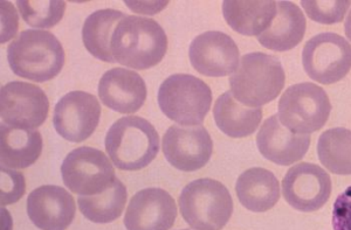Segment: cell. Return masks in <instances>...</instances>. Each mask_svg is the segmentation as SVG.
Here are the masks:
<instances>
[{
	"label": "cell",
	"instance_id": "obj_1",
	"mask_svg": "<svg viewBox=\"0 0 351 230\" xmlns=\"http://www.w3.org/2000/svg\"><path fill=\"white\" fill-rule=\"evenodd\" d=\"M115 62L144 71L155 67L168 51V38L157 21L140 16H125L112 38Z\"/></svg>",
	"mask_w": 351,
	"mask_h": 230
},
{
	"label": "cell",
	"instance_id": "obj_2",
	"mask_svg": "<svg viewBox=\"0 0 351 230\" xmlns=\"http://www.w3.org/2000/svg\"><path fill=\"white\" fill-rule=\"evenodd\" d=\"M8 60L10 68L16 76L36 82H46L62 71L64 47L52 33L27 29L8 46Z\"/></svg>",
	"mask_w": 351,
	"mask_h": 230
},
{
	"label": "cell",
	"instance_id": "obj_3",
	"mask_svg": "<svg viewBox=\"0 0 351 230\" xmlns=\"http://www.w3.org/2000/svg\"><path fill=\"white\" fill-rule=\"evenodd\" d=\"M104 145L117 168L138 171L148 166L160 151V136L147 119L127 116L112 124Z\"/></svg>",
	"mask_w": 351,
	"mask_h": 230
},
{
	"label": "cell",
	"instance_id": "obj_4",
	"mask_svg": "<svg viewBox=\"0 0 351 230\" xmlns=\"http://www.w3.org/2000/svg\"><path fill=\"white\" fill-rule=\"evenodd\" d=\"M284 67L276 56L250 53L241 58L239 67L230 77L231 92L237 101L250 107H260L280 95L285 87Z\"/></svg>",
	"mask_w": 351,
	"mask_h": 230
},
{
	"label": "cell",
	"instance_id": "obj_5",
	"mask_svg": "<svg viewBox=\"0 0 351 230\" xmlns=\"http://www.w3.org/2000/svg\"><path fill=\"white\" fill-rule=\"evenodd\" d=\"M180 213L196 230H220L233 213V200L228 188L215 179H197L180 193Z\"/></svg>",
	"mask_w": 351,
	"mask_h": 230
},
{
	"label": "cell",
	"instance_id": "obj_6",
	"mask_svg": "<svg viewBox=\"0 0 351 230\" xmlns=\"http://www.w3.org/2000/svg\"><path fill=\"white\" fill-rule=\"evenodd\" d=\"M158 104L164 115L182 127L200 125L211 109V89L196 76L175 74L160 84Z\"/></svg>",
	"mask_w": 351,
	"mask_h": 230
},
{
	"label": "cell",
	"instance_id": "obj_7",
	"mask_svg": "<svg viewBox=\"0 0 351 230\" xmlns=\"http://www.w3.org/2000/svg\"><path fill=\"white\" fill-rule=\"evenodd\" d=\"M330 112L327 92L316 84L304 82L286 89L280 99L278 116L291 132L311 135L326 125Z\"/></svg>",
	"mask_w": 351,
	"mask_h": 230
},
{
	"label": "cell",
	"instance_id": "obj_8",
	"mask_svg": "<svg viewBox=\"0 0 351 230\" xmlns=\"http://www.w3.org/2000/svg\"><path fill=\"white\" fill-rule=\"evenodd\" d=\"M67 188L80 196H92L107 191L116 180L115 170L104 152L89 146L73 150L61 165Z\"/></svg>",
	"mask_w": 351,
	"mask_h": 230
},
{
	"label": "cell",
	"instance_id": "obj_9",
	"mask_svg": "<svg viewBox=\"0 0 351 230\" xmlns=\"http://www.w3.org/2000/svg\"><path fill=\"white\" fill-rule=\"evenodd\" d=\"M302 64L311 79L327 86L336 84L350 72V44L335 33H319L304 44Z\"/></svg>",
	"mask_w": 351,
	"mask_h": 230
},
{
	"label": "cell",
	"instance_id": "obj_10",
	"mask_svg": "<svg viewBox=\"0 0 351 230\" xmlns=\"http://www.w3.org/2000/svg\"><path fill=\"white\" fill-rule=\"evenodd\" d=\"M49 101L36 84L13 81L1 87L0 116L8 127L36 129L45 123Z\"/></svg>",
	"mask_w": 351,
	"mask_h": 230
},
{
	"label": "cell",
	"instance_id": "obj_11",
	"mask_svg": "<svg viewBox=\"0 0 351 230\" xmlns=\"http://www.w3.org/2000/svg\"><path fill=\"white\" fill-rule=\"evenodd\" d=\"M282 194L286 203L296 211H319L330 198V175L315 164H298L282 179Z\"/></svg>",
	"mask_w": 351,
	"mask_h": 230
},
{
	"label": "cell",
	"instance_id": "obj_12",
	"mask_svg": "<svg viewBox=\"0 0 351 230\" xmlns=\"http://www.w3.org/2000/svg\"><path fill=\"white\" fill-rule=\"evenodd\" d=\"M100 117L99 99L92 94L75 90L66 94L56 103L53 125L62 138L81 143L94 133Z\"/></svg>",
	"mask_w": 351,
	"mask_h": 230
},
{
	"label": "cell",
	"instance_id": "obj_13",
	"mask_svg": "<svg viewBox=\"0 0 351 230\" xmlns=\"http://www.w3.org/2000/svg\"><path fill=\"white\" fill-rule=\"evenodd\" d=\"M213 142L203 127L172 125L163 137V153L172 166L193 172L205 166L211 158Z\"/></svg>",
	"mask_w": 351,
	"mask_h": 230
},
{
	"label": "cell",
	"instance_id": "obj_14",
	"mask_svg": "<svg viewBox=\"0 0 351 230\" xmlns=\"http://www.w3.org/2000/svg\"><path fill=\"white\" fill-rule=\"evenodd\" d=\"M192 67L202 75L223 77L239 67V48L231 36L210 31L196 36L189 49Z\"/></svg>",
	"mask_w": 351,
	"mask_h": 230
},
{
	"label": "cell",
	"instance_id": "obj_15",
	"mask_svg": "<svg viewBox=\"0 0 351 230\" xmlns=\"http://www.w3.org/2000/svg\"><path fill=\"white\" fill-rule=\"evenodd\" d=\"M177 218L175 200L162 188H145L132 196L124 216L127 230H170Z\"/></svg>",
	"mask_w": 351,
	"mask_h": 230
},
{
	"label": "cell",
	"instance_id": "obj_16",
	"mask_svg": "<svg viewBox=\"0 0 351 230\" xmlns=\"http://www.w3.org/2000/svg\"><path fill=\"white\" fill-rule=\"evenodd\" d=\"M75 213V200L62 187L45 185L28 195V216L41 230H66Z\"/></svg>",
	"mask_w": 351,
	"mask_h": 230
},
{
	"label": "cell",
	"instance_id": "obj_17",
	"mask_svg": "<svg viewBox=\"0 0 351 230\" xmlns=\"http://www.w3.org/2000/svg\"><path fill=\"white\" fill-rule=\"evenodd\" d=\"M256 145L267 160L288 166L304 158L311 146V137L291 132L281 124L279 116L273 115L260 127Z\"/></svg>",
	"mask_w": 351,
	"mask_h": 230
},
{
	"label": "cell",
	"instance_id": "obj_18",
	"mask_svg": "<svg viewBox=\"0 0 351 230\" xmlns=\"http://www.w3.org/2000/svg\"><path fill=\"white\" fill-rule=\"evenodd\" d=\"M147 86L140 74L124 68H112L99 82L102 103L120 114L138 112L147 99Z\"/></svg>",
	"mask_w": 351,
	"mask_h": 230
},
{
	"label": "cell",
	"instance_id": "obj_19",
	"mask_svg": "<svg viewBox=\"0 0 351 230\" xmlns=\"http://www.w3.org/2000/svg\"><path fill=\"white\" fill-rule=\"evenodd\" d=\"M306 25V18L299 6L291 1H278L276 18L271 26L258 36V41L271 51L286 52L302 41Z\"/></svg>",
	"mask_w": 351,
	"mask_h": 230
},
{
	"label": "cell",
	"instance_id": "obj_20",
	"mask_svg": "<svg viewBox=\"0 0 351 230\" xmlns=\"http://www.w3.org/2000/svg\"><path fill=\"white\" fill-rule=\"evenodd\" d=\"M237 196L246 209L263 213L276 206L280 199V183L273 172L253 167L237 180Z\"/></svg>",
	"mask_w": 351,
	"mask_h": 230
},
{
	"label": "cell",
	"instance_id": "obj_21",
	"mask_svg": "<svg viewBox=\"0 0 351 230\" xmlns=\"http://www.w3.org/2000/svg\"><path fill=\"white\" fill-rule=\"evenodd\" d=\"M43 137L36 129L5 127L0 129L1 167L27 168L40 157Z\"/></svg>",
	"mask_w": 351,
	"mask_h": 230
},
{
	"label": "cell",
	"instance_id": "obj_22",
	"mask_svg": "<svg viewBox=\"0 0 351 230\" xmlns=\"http://www.w3.org/2000/svg\"><path fill=\"white\" fill-rule=\"evenodd\" d=\"M223 16L232 29L239 34L259 36L276 18V3L271 0H226L223 3Z\"/></svg>",
	"mask_w": 351,
	"mask_h": 230
},
{
	"label": "cell",
	"instance_id": "obj_23",
	"mask_svg": "<svg viewBox=\"0 0 351 230\" xmlns=\"http://www.w3.org/2000/svg\"><path fill=\"white\" fill-rule=\"evenodd\" d=\"M213 117L225 135L243 138L256 131L263 119V109L246 107L237 101L231 92H226L217 99Z\"/></svg>",
	"mask_w": 351,
	"mask_h": 230
},
{
	"label": "cell",
	"instance_id": "obj_24",
	"mask_svg": "<svg viewBox=\"0 0 351 230\" xmlns=\"http://www.w3.org/2000/svg\"><path fill=\"white\" fill-rule=\"evenodd\" d=\"M123 18V12L106 8L92 13L86 19L82 27V41L94 58L109 64L115 62L110 44L116 26Z\"/></svg>",
	"mask_w": 351,
	"mask_h": 230
},
{
	"label": "cell",
	"instance_id": "obj_25",
	"mask_svg": "<svg viewBox=\"0 0 351 230\" xmlns=\"http://www.w3.org/2000/svg\"><path fill=\"white\" fill-rule=\"evenodd\" d=\"M127 199V188L116 178L107 191L92 196H79L77 203L81 213L89 221L109 223L122 215Z\"/></svg>",
	"mask_w": 351,
	"mask_h": 230
},
{
	"label": "cell",
	"instance_id": "obj_26",
	"mask_svg": "<svg viewBox=\"0 0 351 230\" xmlns=\"http://www.w3.org/2000/svg\"><path fill=\"white\" fill-rule=\"evenodd\" d=\"M319 162L334 175H351V131L334 127L319 136L317 143Z\"/></svg>",
	"mask_w": 351,
	"mask_h": 230
},
{
	"label": "cell",
	"instance_id": "obj_27",
	"mask_svg": "<svg viewBox=\"0 0 351 230\" xmlns=\"http://www.w3.org/2000/svg\"><path fill=\"white\" fill-rule=\"evenodd\" d=\"M16 6L26 24L36 28H52L60 23L66 11V3L60 0H19Z\"/></svg>",
	"mask_w": 351,
	"mask_h": 230
},
{
	"label": "cell",
	"instance_id": "obj_28",
	"mask_svg": "<svg viewBox=\"0 0 351 230\" xmlns=\"http://www.w3.org/2000/svg\"><path fill=\"white\" fill-rule=\"evenodd\" d=\"M304 12L311 20L324 25H332L341 23L347 14L351 1L342 0H314V1H301Z\"/></svg>",
	"mask_w": 351,
	"mask_h": 230
},
{
	"label": "cell",
	"instance_id": "obj_29",
	"mask_svg": "<svg viewBox=\"0 0 351 230\" xmlns=\"http://www.w3.org/2000/svg\"><path fill=\"white\" fill-rule=\"evenodd\" d=\"M25 178L21 172L1 167V185H0V203L1 206L12 205L21 200L25 194Z\"/></svg>",
	"mask_w": 351,
	"mask_h": 230
},
{
	"label": "cell",
	"instance_id": "obj_30",
	"mask_svg": "<svg viewBox=\"0 0 351 230\" xmlns=\"http://www.w3.org/2000/svg\"><path fill=\"white\" fill-rule=\"evenodd\" d=\"M331 225L334 230H351V186L336 199Z\"/></svg>",
	"mask_w": 351,
	"mask_h": 230
},
{
	"label": "cell",
	"instance_id": "obj_31",
	"mask_svg": "<svg viewBox=\"0 0 351 230\" xmlns=\"http://www.w3.org/2000/svg\"><path fill=\"white\" fill-rule=\"evenodd\" d=\"M3 13V29H1V44L8 42L13 36H16L18 28V16L16 10L8 1H1Z\"/></svg>",
	"mask_w": 351,
	"mask_h": 230
},
{
	"label": "cell",
	"instance_id": "obj_32",
	"mask_svg": "<svg viewBox=\"0 0 351 230\" xmlns=\"http://www.w3.org/2000/svg\"><path fill=\"white\" fill-rule=\"evenodd\" d=\"M344 31H346V36L351 42V10L349 14H348L347 20H346V25H344Z\"/></svg>",
	"mask_w": 351,
	"mask_h": 230
},
{
	"label": "cell",
	"instance_id": "obj_33",
	"mask_svg": "<svg viewBox=\"0 0 351 230\" xmlns=\"http://www.w3.org/2000/svg\"><path fill=\"white\" fill-rule=\"evenodd\" d=\"M180 230H192V229H180Z\"/></svg>",
	"mask_w": 351,
	"mask_h": 230
}]
</instances>
